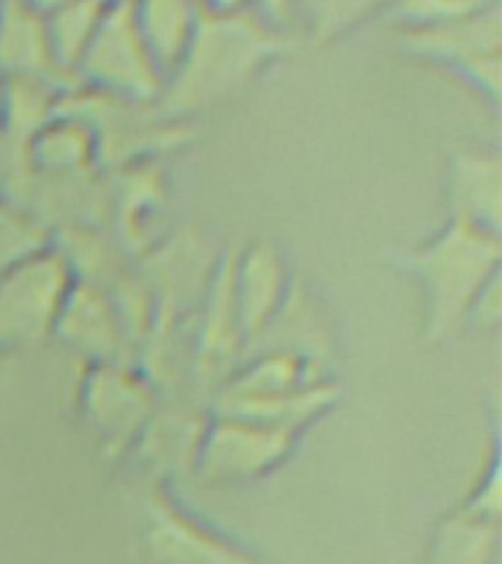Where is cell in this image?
I'll use <instances>...</instances> for the list:
<instances>
[{"label":"cell","instance_id":"30","mask_svg":"<svg viewBox=\"0 0 502 564\" xmlns=\"http://www.w3.org/2000/svg\"><path fill=\"white\" fill-rule=\"evenodd\" d=\"M0 86H3V77H0Z\"/></svg>","mask_w":502,"mask_h":564},{"label":"cell","instance_id":"16","mask_svg":"<svg viewBox=\"0 0 502 564\" xmlns=\"http://www.w3.org/2000/svg\"><path fill=\"white\" fill-rule=\"evenodd\" d=\"M53 250L65 259L70 276L106 289L132 268V256L109 227H65L53 232Z\"/></svg>","mask_w":502,"mask_h":564},{"label":"cell","instance_id":"25","mask_svg":"<svg viewBox=\"0 0 502 564\" xmlns=\"http://www.w3.org/2000/svg\"><path fill=\"white\" fill-rule=\"evenodd\" d=\"M502 276L488 285V289L476 297L473 308H470V315H467V324H479L484 329H496V324L502 321Z\"/></svg>","mask_w":502,"mask_h":564},{"label":"cell","instance_id":"31","mask_svg":"<svg viewBox=\"0 0 502 564\" xmlns=\"http://www.w3.org/2000/svg\"><path fill=\"white\" fill-rule=\"evenodd\" d=\"M0 197H3V194H0Z\"/></svg>","mask_w":502,"mask_h":564},{"label":"cell","instance_id":"19","mask_svg":"<svg viewBox=\"0 0 502 564\" xmlns=\"http://www.w3.org/2000/svg\"><path fill=\"white\" fill-rule=\"evenodd\" d=\"M500 546V523L458 509L432 538L429 564H493Z\"/></svg>","mask_w":502,"mask_h":564},{"label":"cell","instance_id":"21","mask_svg":"<svg viewBox=\"0 0 502 564\" xmlns=\"http://www.w3.org/2000/svg\"><path fill=\"white\" fill-rule=\"evenodd\" d=\"M53 247V229L33 209L0 197V273Z\"/></svg>","mask_w":502,"mask_h":564},{"label":"cell","instance_id":"8","mask_svg":"<svg viewBox=\"0 0 502 564\" xmlns=\"http://www.w3.org/2000/svg\"><path fill=\"white\" fill-rule=\"evenodd\" d=\"M77 403L100 447L109 456H127L156 414L159 394L132 365H86Z\"/></svg>","mask_w":502,"mask_h":564},{"label":"cell","instance_id":"24","mask_svg":"<svg viewBox=\"0 0 502 564\" xmlns=\"http://www.w3.org/2000/svg\"><path fill=\"white\" fill-rule=\"evenodd\" d=\"M244 9L250 15H255L262 24H268L276 33H285L294 26L299 15H303V7L299 0H244Z\"/></svg>","mask_w":502,"mask_h":564},{"label":"cell","instance_id":"6","mask_svg":"<svg viewBox=\"0 0 502 564\" xmlns=\"http://www.w3.org/2000/svg\"><path fill=\"white\" fill-rule=\"evenodd\" d=\"M74 77H77V86L95 88L103 95L139 100V104H159L165 77L141 42L130 3L106 9L103 21L97 26L86 56L79 59Z\"/></svg>","mask_w":502,"mask_h":564},{"label":"cell","instance_id":"3","mask_svg":"<svg viewBox=\"0 0 502 564\" xmlns=\"http://www.w3.org/2000/svg\"><path fill=\"white\" fill-rule=\"evenodd\" d=\"M59 112L91 127L97 139V167L103 174L159 162L194 139L192 123L167 118L156 104L123 100L95 88L74 86L65 91Z\"/></svg>","mask_w":502,"mask_h":564},{"label":"cell","instance_id":"18","mask_svg":"<svg viewBox=\"0 0 502 564\" xmlns=\"http://www.w3.org/2000/svg\"><path fill=\"white\" fill-rule=\"evenodd\" d=\"M68 88L44 79H3L0 86V132L12 144H30L35 132L59 115Z\"/></svg>","mask_w":502,"mask_h":564},{"label":"cell","instance_id":"7","mask_svg":"<svg viewBox=\"0 0 502 564\" xmlns=\"http://www.w3.org/2000/svg\"><path fill=\"white\" fill-rule=\"evenodd\" d=\"M74 276L56 250L0 273V350L18 352L53 338Z\"/></svg>","mask_w":502,"mask_h":564},{"label":"cell","instance_id":"29","mask_svg":"<svg viewBox=\"0 0 502 564\" xmlns=\"http://www.w3.org/2000/svg\"><path fill=\"white\" fill-rule=\"evenodd\" d=\"M0 141H3V132H0Z\"/></svg>","mask_w":502,"mask_h":564},{"label":"cell","instance_id":"4","mask_svg":"<svg viewBox=\"0 0 502 564\" xmlns=\"http://www.w3.org/2000/svg\"><path fill=\"white\" fill-rule=\"evenodd\" d=\"M396 47L414 62L449 70L476 95L500 106L502 97V12L491 7L452 24L396 30Z\"/></svg>","mask_w":502,"mask_h":564},{"label":"cell","instance_id":"14","mask_svg":"<svg viewBox=\"0 0 502 564\" xmlns=\"http://www.w3.org/2000/svg\"><path fill=\"white\" fill-rule=\"evenodd\" d=\"M449 218L502 236V159L500 153L470 150L452 159L447 174Z\"/></svg>","mask_w":502,"mask_h":564},{"label":"cell","instance_id":"23","mask_svg":"<svg viewBox=\"0 0 502 564\" xmlns=\"http://www.w3.org/2000/svg\"><path fill=\"white\" fill-rule=\"evenodd\" d=\"M493 0H391V18L396 30H426L470 18L491 7Z\"/></svg>","mask_w":502,"mask_h":564},{"label":"cell","instance_id":"22","mask_svg":"<svg viewBox=\"0 0 502 564\" xmlns=\"http://www.w3.org/2000/svg\"><path fill=\"white\" fill-rule=\"evenodd\" d=\"M391 0H306L303 18H306L308 39L317 47L341 42L356 26L376 15L379 9L388 7Z\"/></svg>","mask_w":502,"mask_h":564},{"label":"cell","instance_id":"15","mask_svg":"<svg viewBox=\"0 0 502 564\" xmlns=\"http://www.w3.org/2000/svg\"><path fill=\"white\" fill-rule=\"evenodd\" d=\"M130 12L141 42L167 79L188 51L203 15L197 0H132Z\"/></svg>","mask_w":502,"mask_h":564},{"label":"cell","instance_id":"17","mask_svg":"<svg viewBox=\"0 0 502 564\" xmlns=\"http://www.w3.org/2000/svg\"><path fill=\"white\" fill-rule=\"evenodd\" d=\"M30 165L39 174L70 176L100 171L97 167V139L88 123L59 112L47 127L35 132L26 144Z\"/></svg>","mask_w":502,"mask_h":564},{"label":"cell","instance_id":"9","mask_svg":"<svg viewBox=\"0 0 502 564\" xmlns=\"http://www.w3.org/2000/svg\"><path fill=\"white\" fill-rule=\"evenodd\" d=\"M53 338L79 356L83 365H130L132 352H139L106 289L91 282L74 280Z\"/></svg>","mask_w":502,"mask_h":564},{"label":"cell","instance_id":"2","mask_svg":"<svg viewBox=\"0 0 502 564\" xmlns=\"http://www.w3.org/2000/svg\"><path fill=\"white\" fill-rule=\"evenodd\" d=\"M405 264L421 285L426 341H449L467 326L476 297L502 276V236L449 218L435 236L408 250Z\"/></svg>","mask_w":502,"mask_h":564},{"label":"cell","instance_id":"28","mask_svg":"<svg viewBox=\"0 0 502 564\" xmlns=\"http://www.w3.org/2000/svg\"><path fill=\"white\" fill-rule=\"evenodd\" d=\"M103 7H127V3H132V0H100Z\"/></svg>","mask_w":502,"mask_h":564},{"label":"cell","instance_id":"1","mask_svg":"<svg viewBox=\"0 0 502 564\" xmlns=\"http://www.w3.org/2000/svg\"><path fill=\"white\" fill-rule=\"evenodd\" d=\"M288 51V35L241 12H203L188 51L165 79L159 109L174 121H188L253 86Z\"/></svg>","mask_w":502,"mask_h":564},{"label":"cell","instance_id":"26","mask_svg":"<svg viewBox=\"0 0 502 564\" xmlns=\"http://www.w3.org/2000/svg\"><path fill=\"white\" fill-rule=\"evenodd\" d=\"M200 12H211V15H227V12H241L244 0H197Z\"/></svg>","mask_w":502,"mask_h":564},{"label":"cell","instance_id":"13","mask_svg":"<svg viewBox=\"0 0 502 564\" xmlns=\"http://www.w3.org/2000/svg\"><path fill=\"white\" fill-rule=\"evenodd\" d=\"M0 77L44 79L68 91L77 86L53 59L44 18L24 0H0Z\"/></svg>","mask_w":502,"mask_h":564},{"label":"cell","instance_id":"5","mask_svg":"<svg viewBox=\"0 0 502 564\" xmlns=\"http://www.w3.org/2000/svg\"><path fill=\"white\" fill-rule=\"evenodd\" d=\"M297 438L299 432L280 426L209 414L194 449L192 470L209 485L253 482L285 465L297 447Z\"/></svg>","mask_w":502,"mask_h":564},{"label":"cell","instance_id":"10","mask_svg":"<svg viewBox=\"0 0 502 564\" xmlns=\"http://www.w3.org/2000/svg\"><path fill=\"white\" fill-rule=\"evenodd\" d=\"M291 289L288 264L273 241L259 238L232 253V303L247 347L276 321Z\"/></svg>","mask_w":502,"mask_h":564},{"label":"cell","instance_id":"20","mask_svg":"<svg viewBox=\"0 0 502 564\" xmlns=\"http://www.w3.org/2000/svg\"><path fill=\"white\" fill-rule=\"evenodd\" d=\"M106 9L109 7H103L100 0H74L68 7H62L56 9V12H51V15H44L53 59H56V65H59L68 77L77 74L79 59L86 56L88 44H91L97 26L103 21Z\"/></svg>","mask_w":502,"mask_h":564},{"label":"cell","instance_id":"27","mask_svg":"<svg viewBox=\"0 0 502 564\" xmlns=\"http://www.w3.org/2000/svg\"><path fill=\"white\" fill-rule=\"evenodd\" d=\"M24 3L44 18V15H51V12H56V9L68 7V3H74V0H24Z\"/></svg>","mask_w":502,"mask_h":564},{"label":"cell","instance_id":"11","mask_svg":"<svg viewBox=\"0 0 502 564\" xmlns=\"http://www.w3.org/2000/svg\"><path fill=\"white\" fill-rule=\"evenodd\" d=\"M106 176H109V229L123 250L139 262L141 256L159 245L153 218L162 215L167 200L162 162H144Z\"/></svg>","mask_w":502,"mask_h":564},{"label":"cell","instance_id":"12","mask_svg":"<svg viewBox=\"0 0 502 564\" xmlns=\"http://www.w3.org/2000/svg\"><path fill=\"white\" fill-rule=\"evenodd\" d=\"M148 564H253L206 529L194 527L183 511L162 497L148 500V527L141 535Z\"/></svg>","mask_w":502,"mask_h":564}]
</instances>
